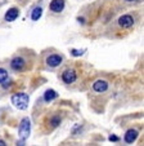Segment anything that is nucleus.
<instances>
[{"label":"nucleus","instance_id":"obj_2","mask_svg":"<svg viewBox=\"0 0 144 146\" xmlns=\"http://www.w3.org/2000/svg\"><path fill=\"white\" fill-rule=\"evenodd\" d=\"M31 132V121L28 118H23L19 123V129H18V135H19V143H23L28 138Z\"/></svg>","mask_w":144,"mask_h":146},{"label":"nucleus","instance_id":"obj_16","mask_svg":"<svg viewBox=\"0 0 144 146\" xmlns=\"http://www.w3.org/2000/svg\"><path fill=\"white\" fill-rule=\"evenodd\" d=\"M118 138L116 137V136H109V141H117Z\"/></svg>","mask_w":144,"mask_h":146},{"label":"nucleus","instance_id":"obj_18","mask_svg":"<svg viewBox=\"0 0 144 146\" xmlns=\"http://www.w3.org/2000/svg\"><path fill=\"white\" fill-rule=\"evenodd\" d=\"M126 1H131V0H126Z\"/></svg>","mask_w":144,"mask_h":146},{"label":"nucleus","instance_id":"obj_13","mask_svg":"<svg viewBox=\"0 0 144 146\" xmlns=\"http://www.w3.org/2000/svg\"><path fill=\"white\" fill-rule=\"evenodd\" d=\"M9 80V76H8V72L7 70L4 69H0V84H4Z\"/></svg>","mask_w":144,"mask_h":146},{"label":"nucleus","instance_id":"obj_6","mask_svg":"<svg viewBox=\"0 0 144 146\" xmlns=\"http://www.w3.org/2000/svg\"><path fill=\"white\" fill-rule=\"evenodd\" d=\"M46 64L49 65L50 67H57L62 64V57L59 54H52L46 58Z\"/></svg>","mask_w":144,"mask_h":146},{"label":"nucleus","instance_id":"obj_7","mask_svg":"<svg viewBox=\"0 0 144 146\" xmlns=\"http://www.w3.org/2000/svg\"><path fill=\"white\" fill-rule=\"evenodd\" d=\"M93 89L98 93H102V92H106L108 89V83L106 80H97V82L93 84Z\"/></svg>","mask_w":144,"mask_h":146},{"label":"nucleus","instance_id":"obj_9","mask_svg":"<svg viewBox=\"0 0 144 146\" xmlns=\"http://www.w3.org/2000/svg\"><path fill=\"white\" fill-rule=\"evenodd\" d=\"M18 16H19V11H18V9H17V8H11L5 13V21H8V22H13V21Z\"/></svg>","mask_w":144,"mask_h":146},{"label":"nucleus","instance_id":"obj_10","mask_svg":"<svg viewBox=\"0 0 144 146\" xmlns=\"http://www.w3.org/2000/svg\"><path fill=\"white\" fill-rule=\"evenodd\" d=\"M138 137V131L135 129H129L125 133V142L126 143H133Z\"/></svg>","mask_w":144,"mask_h":146},{"label":"nucleus","instance_id":"obj_5","mask_svg":"<svg viewBox=\"0 0 144 146\" xmlns=\"http://www.w3.org/2000/svg\"><path fill=\"white\" fill-rule=\"evenodd\" d=\"M49 8L54 13H60L63 11V8H64V0H52Z\"/></svg>","mask_w":144,"mask_h":146},{"label":"nucleus","instance_id":"obj_11","mask_svg":"<svg viewBox=\"0 0 144 146\" xmlns=\"http://www.w3.org/2000/svg\"><path fill=\"white\" fill-rule=\"evenodd\" d=\"M57 97H58V93L54 91V89H48V91L44 93V100H45L46 102L53 101V100L57 98Z\"/></svg>","mask_w":144,"mask_h":146},{"label":"nucleus","instance_id":"obj_17","mask_svg":"<svg viewBox=\"0 0 144 146\" xmlns=\"http://www.w3.org/2000/svg\"><path fill=\"white\" fill-rule=\"evenodd\" d=\"M4 145H5V142L3 140H0V146H4Z\"/></svg>","mask_w":144,"mask_h":146},{"label":"nucleus","instance_id":"obj_15","mask_svg":"<svg viewBox=\"0 0 144 146\" xmlns=\"http://www.w3.org/2000/svg\"><path fill=\"white\" fill-rule=\"evenodd\" d=\"M50 123H52L53 127H57L58 124L60 123V119L58 118V116H55V118H53V119H52V121H50Z\"/></svg>","mask_w":144,"mask_h":146},{"label":"nucleus","instance_id":"obj_4","mask_svg":"<svg viewBox=\"0 0 144 146\" xmlns=\"http://www.w3.org/2000/svg\"><path fill=\"white\" fill-rule=\"evenodd\" d=\"M62 79H63V82L67 83V84L75 83L76 82V79H77L76 72H75L74 70H66V71L62 74Z\"/></svg>","mask_w":144,"mask_h":146},{"label":"nucleus","instance_id":"obj_14","mask_svg":"<svg viewBox=\"0 0 144 146\" xmlns=\"http://www.w3.org/2000/svg\"><path fill=\"white\" fill-rule=\"evenodd\" d=\"M84 52H85L84 49H80V50L79 49H72V50H71V54L75 56V57H77V56H81Z\"/></svg>","mask_w":144,"mask_h":146},{"label":"nucleus","instance_id":"obj_8","mask_svg":"<svg viewBox=\"0 0 144 146\" xmlns=\"http://www.w3.org/2000/svg\"><path fill=\"white\" fill-rule=\"evenodd\" d=\"M11 66L13 70H16V71H21L22 69H23V66H25V60L22 57H16L12 60L11 62Z\"/></svg>","mask_w":144,"mask_h":146},{"label":"nucleus","instance_id":"obj_12","mask_svg":"<svg viewBox=\"0 0 144 146\" xmlns=\"http://www.w3.org/2000/svg\"><path fill=\"white\" fill-rule=\"evenodd\" d=\"M41 14H43V9H41L40 7H36V8L32 11L31 18H32V21H37V19L41 17Z\"/></svg>","mask_w":144,"mask_h":146},{"label":"nucleus","instance_id":"obj_3","mask_svg":"<svg viewBox=\"0 0 144 146\" xmlns=\"http://www.w3.org/2000/svg\"><path fill=\"white\" fill-rule=\"evenodd\" d=\"M118 25L122 29H129L134 25V18L130 14H124L118 18Z\"/></svg>","mask_w":144,"mask_h":146},{"label":"nucleus","instance_id":"obj_1","mask_svg":"<svg viewBox=\"0 0 144 146\" xmlns=\"http://www.w3.org/2000/svg\"><path fill=\"white\" fill-rule=\"evenodd\" d=\"M28 101L30 97L27 93H16L14 96H12V104L18 110H26L28 106Z\"/></svg>","mask_w":144,"mask_h":146}]
</instances>
